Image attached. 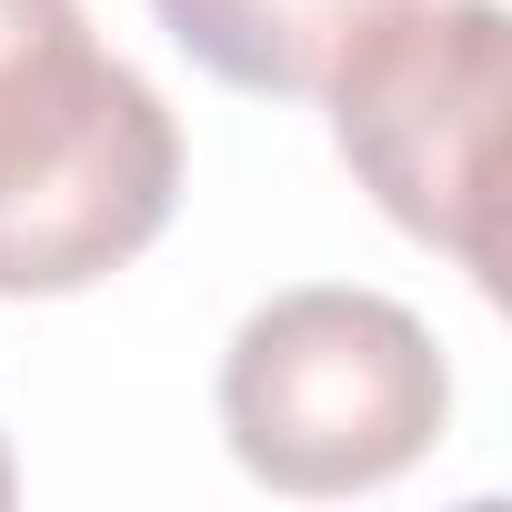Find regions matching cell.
Here are the masks:
<instances>
[{
    "label": "cell",
    "instance_id": "7a4b0ae2",
    "mask_svg": "<svg viewBox=\"0 0 512 512\" xmlns=\"http://www.w3.org/2000/svg\"><path fill=\"white\" fill-rule=\"evenodd\" d=\"M452 422L442 342L352 282L272 292L221 352V432L251 482L292 502L402 482Z\"/></svg>",
    "mask_w": 512,
    "mask_h": 512
},
{
    "label": "cell",
    "instance_id": "5b68a950",
    "mask_svg": "<svg viewBox=\"0 0 512 512\" xmlns=\"http://www.w3.org/2000/svg\"><path fill=\"white\" fill-rule=\"evenodd\" d=\"M21 492V472H11V442H0V502H11Z\"/></svg>",
    "mask_w": 512,
    "mask_h": 512
},
{
    "label": "cell",
    "instance_id": "277c9868",
    "mask_svg": "<svg viewBox=\"0 0 512 512\" xmlns=\"http://www.w3.org/2000/svg\"><path fill=\"white\" fill-rule=\"evenodd\" d=\"M161 31L251 101H322L332 61L392 11V0H151Z\"/></svg>",
    "mask_w": 512,
    "mask_h": 512
},
{
    "label": "cell",
    "instance_id": "6da1fadb",
    "mask_svg": "<svg viewBox=\"0 0 512 512\" xmlns=\"http://www.w3.org/2000/svg\"><path fill=\"white\" fill-rule=\"evenodd\" d=\"M181 121L81 0H0V302L111 282L171 231Z\"/></svg>",
    "mask_w": 512,
    "mask_h": 512
},
{
    "label": "cell",
    "instance_id": "3957f363",
    "mask_svg": "<svg viewBox=\"0 0 512 512\" xmlns=\"http://www.w3.org/2000/svg\"><path fill=\"white\" fill-rule=\"evenodd\" d=\"M502 81L512 41L492 0H392V11L332 61V141L352 181L432 251L492 292V191H502Z\"/></svg>",
    "mask_w": 512,
    "mask_h": 512
}]
</instances>
